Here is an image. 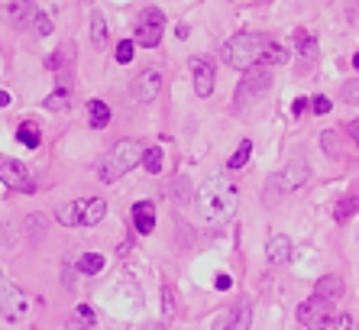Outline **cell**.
<instances>
[{
    "mask_svg": "<svg viewBox=\"0 0 359 330\" xmlns=\"http://www.w3.org/2000/svg\"><path fill=\"white\" fill-rule=\"evenodd\" d=\"M236 201H240V191H236L233 178L214 175L198 191V214L208 227H224L236 214Z\"/></svg>",
    "mask_w": 359,
    "mask_h": 330,
    "instance_id": "6da1fadb",
    "label": "cell"
},
{
    "mask_svg": "<svg viewBox=\"0 0 359 330\" xmlns=\"http://www.w3.org/2000/svg\"><path fill=\"white\" fill-rule=\"evenodd\" d=\"M266 49H269L266 36L240 33L224 46V58H226V65L236 68V72H250V68H256V65L266 62Z\"/></svg>",
    "mask_w": 359,
    "mask_h": 330,
    "instance_id": "7a4b0ae2",
    "label": "cell"
},
{
    "mask_svg": "<svg viewBox=\"0 0 359 330\" xmlns=\"http://www.w3.org/2000/svg\"><path fill=\"white\" fill-rule=\"evenodd\" d=\"M142 156H146V146H142L140 140H120L107 156L100 159V182L114 185L117 178H123L126 172H133L136 165L142 162Z\"/></svg>",
    "mask_w": 359,
    "mask_h": 330,
    "instance_id": "3957f363",
    "label": "cell"
},
{
    "mask_svg": "<svg viewBox=\"0 0 359 330\" xmlns=\"http://www.w3.org/2000/svg\"><path fill=\"white\" fill-rule=\"evenodd\" d=\"M107 214V201L104 198H78L72 204L55 207V217L65 227H94V223L104 220Z\"/></svg>",
    "mask_w": 359,
    "mask_h": 330,
    "instance_id": "277c9868",
    "label": "cell"
},
{
    "mask_svg": "<svg viewBox=\"0 0 359 330\" xmlns=\"http://www.w3.org/2000/svg\"><path fill=\"white\" fill-rule=\"evenodd\" d=\"M162 33H165V13L159 7H146L136 20V42L146 49H156L162 42Z\"/></svg>",
    "mask_w": 359,
    "mask_h": 330,
    "instance_id": "5b68a950",
    "label": "cell"
},
{
    "mask_svg": "<svg viewBox=\"0 0 359 330\" xmlns=\"http://www.w3.org/2000/svg\"><path fill=\"white\" fill-rule=\"evenodd\" d=\"M0 182L13 191H23V194H33L36 191V182H33V175H29V169L10 156H0Z\"/></svg>",
    "mask_w": 359,
    "mask_h": 330,
    "instance_id": "8992f818",
    "label": "cell"
},
{
    "mask_svg": "<svg viewBox=\"0 0 359 330\" xmlns=\"http://www.w3.org/2000/svg\"><path fill=\"white\" fill-rule=\"evenodd\" d=\"M269 88H272V72H269V65L250 68V72L243 74L240 88H236V104H246V100L259 98V94L269 91Z\"/></svg>",
    "mask_w": 359,
    "mask_h": 330,
    "instance_id": "52a82bcc",
    "label": "cell"
},
{
    "mask_svg": "<svg viewBox=\"0 0 359 330\" xmlns=\"http://www.w3.org/2000/svg\"><path fill=\"white\" fill-rule=\"evenodd\" d=\"M26 308H29L26 305V295L7 279V275L0 272V314H4L7 321H17V317L26 314Z\"/></svg>",
    "mask_w": 359,
    "mask_h": 330,
    "instance_id": "ba28073f",
    "label": "cell"
},
{
    "mask_svg": "<svg viewBox=\"0 0 359 330\" xmlns=\"http://www.w3.org/2000/svg\"><path fill=\"white\" fill-rule=\"evenodd\" d=\"M330 317H334V311H330V301H324V298H308L304 305L298 308V321L304 324L308 330H324L327 324H330Z\"/></svg>",
    "mask_w": 359,
    "mask_h": 330,
    "instance_id": "9c48e42d",
    "label": "cell"
},
{
    "mask_svg": "<svg viewBox=\"0 0 359 330\" xmlns=\"http://www.w3.org/2000/svg\"><path fill=\"white\" fill-rule=\"evenodd\" d=\"M159 91H162V72L156 65L142 68L133 81V98L140 100V104H149V100L159 98Z\"/></svg>",
    "mask_w": 359,
    "mask_h": 330,
    "instance_id": "30bf717a",
    "label": "cell"
},
{
    "mask_svg": "<svg viewBox=\"0 0 359 330\" xmlns=\"http://www.w3.org/2000/svg\"><path fill=\"white\" fill-rule=\"evenodd\" d=\"M308 175H311L308 162H304V159H292V162L276 175V188L278 191H298L301 185L308 182Z\"/></svg>",
    "mask_w": 359,
    "mask_h": 330,
    "instance_id": "8fae6325",
    "label": "cell"
},
{
    "mask_svg": "<svg viewBox=\"0 0 359 330\" xmlns=\"http://www.w3.org/2000/svg\"><path fill=\"white\" fill-rule=\"evenodd\" d=\"M188 65H191V78H194V94L198 98H210L214 94V81H217L214 78V65L204 55H194Z\"/></svg>",
    "mask_w": 359,
    "mask_h": 330,
    "instance_id": "7c38bea8",
    "label": "cell"
},
{
    "mask_svg": "<svg viewBox=\"0 0 359 330\" xmlns=\"http://www.w3.org/2000/svg\"><path fill=\"white\" fill-rule=\"evenodd\" d=\"M36 17V4L33 0H4V20L17 29H26Z\"/></svg>",
    "mask_w": 359,
    "mask_h": 330,
    "instance_id": "4fadbf2b",
    "label": "cell"
},
{
    "mask_svg": "<svg viewBox=\"0 0 359 330\" xmlns=\"http://www.w3.org/2000/svg\"><path fill=\"white\" fill-rule=\"evenodd\" d=\"M133 227H136V233H142V237L156 230V207H152V201L133 204Z\"/></svg>",
    "mask_w": 359,
    "mask_h": 330,
    "instance_id": "5bb4252c",
    "label": "cell"
},
{
    "mask_svg": "<svg viewBox=\"0 0 359 330\" xmlns=\"http://www.w3.org/2000/svg\"><path fill=\"white\" fill-rule=\"evenodd\" d=\"M266 259L272 265H285L288 259H292V239L282 237V233H276V237L269 239V246H266Z\"/></svg>",
    "mask_w": 359,
    "mask_h": 330,
    "instance_id": "9a60e30c",
    "label": "cell"
},
{
    "mask_svg": "<svg viewBox=\"0 0 359 330\" xmlns=\"http://www.w3.org/2000/svg\"><path fill=\"white\" fill-rule=\"evenodd\" d=\"M314 295L324 298V301H337V298H343V279L340 275H324V279H318Z\"/></svg>",
    "mask_w": 359,
    "mask_h": 330,
    "instance_id": "2e32d148",
    "label": "cell"
},
{
    "mask_svg": "<svg viewBox=\"0 0 359 330\" xmlns=\"http://www.w3.org/2000/svg\"><path fill=\"white\" fill-rule=\"evenodd\" d=\"M226 321H230V330H250V324H252L250 301H240V305L230 308V311H226Z\"/></svg>",
    "mask_w": 359,
    "mask_h": 330,
    "instance_id": "e0dca14e",
    "label": "cell"
},
{
    "mask_svg": "<svg viewBox=\"0 0 359 330\" xmlns=\"http://www.w3.org/2000/svg\"><path fill=\"white\" fill-rule=\"evenodd\" d=\"M294 49H298L301 58L314 62V58H318V39H314L308 29H294Z\"/></svg>",
    "mask_w": 359,
    "mask_h": 330,
    "instance_id": "ac0fdd59",
    "label": "cell"
},
{
    "mask_svg": "<svg viewBox=\"0 0 359 330\" xmlns=\"http://www.w3.org/2000/svg\"><path fill=\"white\" fill-rule=\"evenodd\" d=\"M91 42L97 52L107 49V20H104V13H97V10L91 13Z\"/></svg>",
    "mask_w": 359,
    "mask_h": 330,
    "instance_id": "d6986e66",
    "label": "cell"
},
{
    "mask_svg": "<svg viewBox=\"0 0 359 330\" xmlns=\"http://www.w3.org/2000/svg\"><path fill=\"white\" fill-rule=\"evenodd\" d=\"M68 104H72V88H65V84H59V88H55V91L46 98V107L55 110V114L68 110Z\"/></svg>",
    "mask_w": 359,
    "mask_h": 330,
    "instance_id": "ffe728a7",
    "label": "cell"
},
{
    "mask_svg": "<svg viewBox=\"0 0 359 330\" xmlns=\"http://www.w3.org/2000/svg\"><path fill=\"white\" fill-rule=\"evenodd\" d=\"M88 117H91L94 130H104V126L110 124V107L104 100H91V104H88Z\"/></svg>",
    "mask_w": 359,
    "mask_h": 330,
    "instance_id": "44dd1931",
    "label": "cell"
},
{
    "mask_svg": "<svg viewBox=\"0 0 359 330\" xmlns=\"http://www.w3.org/2000/svg\"><path fill=\"white\" fill-rule=\"evenodd\" d=\"M17 143H23L26 149H39V143H42L39 126L36 124H20L17 126Z\"/></svg>",
    "mask_w": 359,
    "mask_h": 330,
    "instance_id": "7402d4cb",
    "label": "cell"
},
{
    "mask_svg": "<svg viewBox=\"0 0 359 330\" xmlns=\"http://www.w3.org/2000/svg\"><path fill=\"white\" fill-rule=\"evenodd\" d=\"M78 272H84V275L104 272V256H100V253H84V256L78 259Z\"/></svg>",
    "mask_w": 359,
    "mask_h": 330,
    "instance_id": "603a6c76",
    "label": "cell"
},
{
    "mask_svg": "<svg viewBox=\"0 0 359 330\" xmlns=\"http://www.w3.org/2000/svg\"><path fill=\"white\" fill-rule=\"evenodd\" d=\"M162 162H165L162 149H159V146H146V156H142V165H146V172H149V175H159V172H162Z\"/></svg>",
    "mask_w": 359,
    "mask_h": 330,
    "instance_id": "cb8c5ba5",
    "label": "cell"
},
{
    "mask_svg": "<svg viewBox=\"0 0 359 330\" xmlns=\"http://www.w3.org/2000/svg\"><path fill=\"white\" fill-rule=\"evenodd\" d=\"M250 156H252V143H250V140H243V143H240V149H236L233 156H230L226 169H230V172H236V169H243V165L250 162Z\"/></svg>",
    "mask_w": 359,
    "mask_h": 330,
    "instance_id": "d4e9b609",
    "label": "cell"
},
{
    "mask_svg": "<svg viewBox=\"0 0 359 330\" xmlns=\"http://www.w3.org/2000/svg\"><path fill=\"white\" fill-rule=\"evenodd\" d=\"M282 62H288V52L278 46V42L269 39V49H266V62L262 65H282Z\"/></svg>",
    "mask_w": 359,
    "mask_h": 330,
    "instance_id": "484cf974",
    "label": "cell"
},
{
    "mask_svg": "<svg viewBox=\"0 0 359 330\" xmlns=\"http://www.w3.org/2000/svg\"><path fill=\"white\" fill-rule=\"evenodd\" d=\"M29 26H33V33L39 36V39L52 33V20H49V13H42V10H36V17H33V23Z\"/></svg>",
    "mask_w": 359,
    "mask_h": 330,
    "instance_id": "4316f807",
    "label": "cell"
},
{
    "mask_svg": "<svg viewBox=\"0 0 359 330\" xmlns=\"http://www.w3.org/2000/svg\"><path fill=\"white\" fill-rule=\"evenodd\" d=\"M356 207H359V198H356V194H350V198H343L340 204H337L334 217H337V220H346V217H350L353 211H356Z\"/></svg>",
    "mask_w": 359,
    "mask_h": 330,
    "instance_id": "83f0119b",
    "label": "cell"
},
{
    "mask_svg": "<svg viewBox=\"0 0 359 330\" xmlns=\"http://www.w3.org/2000/svg\"><path fill=\"white\" fill-rule=\"evenodd\" d=\"M133 49H136V46H133L130 39L120 42L117 52H114V58H117V65H130V62H133Z\"/></svg>",
    "mask_w": 359,
    "mask_h": 330,
    "instance_id": "f1b7e54d",
    "label": "cell"
},
{
    "mask_svg": "<svg viewBox=\"0 0 359 330\" xmlns=\"http://www.w3.org/2000/svg\"><path fill=\"white\" fill-rule=\"evenodd\" d=\"M320 143H324L327 156H330V159H340V149H337V133H330V130H327L324 136H320Z\"/></svg>",
    "mask_w": 359,
    "mask_h": 330,
    "instance_id": "f546056e",
    "label": "cell"
},
{
    "mask_svg": "<svg viewBox=\"0 0 359 330\" xmlns=\"http://www.w3.org/2000/svg\"><path fill=\"white\" fill-rule=\"evenodd\" d=\"M343 98H346V104H359V81L343 84Z\"/></svg>",
    "mask_w": 359,
    "mask_h": 330,
    "instance_id": "4dcf8cb0",
    "label": "cell"
},
{
    "mask_svg": "<svg viewBox=\"0 0 359 330\" xmlns=\"http://www.w3.org/2000/svg\"><path fill=\"white\" fill-rule=\"evenodd\" d=\"M334 327L337 330H359V324L353 321L350 314H340V317H334Z\"/></svg>",
    "mask_w": 359,
    "mask_h": 330,
    "instance_id": "1f68e13d",
    "label": "cell"
},
{
    "mask_svg": "<svg viewBox=\"0 0 359 330\" xmlns=\"http://www.w3.org/2000/svg\"><path fill=\"white\" fill-rule=\"evenodd\" d=\"M162 308H165V317L175 314V295H172V289H162Z\"/></svg>",
    "mask_w": 359,
    "mask_h": 330,
    "instance_id": "d6a6232c",
    "label": "cell"
},
{
    "mask_svg": "<svg viewBox=\"0 0 359 330\" xmlns=\"http://www.w3.org/2000/svg\"><path fill=\"white\" fill-rule=\"evenodd\" d=\"M330 107H334V104H330L327 98H320V94L311 100V110H314V114H330Z\"/></svg>",
    "mask_w": 359,
    "mask_h": 330,
    "instance_id": "836d02e7",
    "label": "cell"
},
{
    "mask_svg": "<svg viewBox=\"0 0 359 330\" xmlns=\"http://www.w3.org/2000/svg\"><path fill=\"white\" fill-rule=\"evenodd\" d=\"M75 317H78V321H84V324H88V327H94V311H91V308H88V305H78Z\"/></svg>",
    "mask_w": 359,
    "mask_h": 330,
    "instance_id": "e575fe53",
    "label": "cell"
},
{
    "mask_svg": "<svg viewBox=\"0 0 359 330\" xmlns=\"http://www.w3.org/2000/svg\"><path fill=\"white\" fill-rule=\"evenodd\" d=\"M214 285H217L220 291H226V289H230V285H233V279H230V275L224 272V275H217V282H214Z\"/></svg>",
    "mask_w": 359,
    "mask_h": 330,
    "instance_id": "d590c367",
    "label": "cell"
},
{
    "mask_svg": "<svg viewBox=\"0 0 359 330\" xmlns=\"http://www.w3.org/2000/svg\"><path fill=\"white\" fill-rule=\"evenodd\" d=\"M65 330H91V327H88L84 321H78V317H75V321H68V324H65Z\"/></svg>",
    "mask_w": 359,
    "mask_h": 330,
    "instance_id": "8d00e7d4",
    "label": "cell"
},
{
    "mask_svg": "<svg viewBox=\"0 0 359 330\" xmlns=\"http://www.w3.org/2000/svg\"><path fill=\"white\" fill-rule=\"evenodd\" d=\"M304 107H308L304 100H294V117H301V114H304Z\"/></svg>",
    "mask_w": 359,
    "mask_h": 330,
    "instance_id": "74e56055",
    "label": "cell"
},
{
    "mask_svg": "<svg viewBox=\"0 0 359 330\" xmlns=\"http://www.w3.org/2000/svg\"><path fill=\"white\" fill-rule=\"evenodd\" d=\"M7 104H10V94L4 91V88H0V107H7Z\"/></svg>",
    "mask_w": 359,
    "mask_h": 330,
    "instance_id": "f35d334b",
    "label": "cell"
},
{
    "mask_svg": "<svg viewBox=\"0 0 359 330\" xmlns=\"http://www.w3.org/2000/svg\"><path fill=\"white\" fill-rule=\"evenodd\" d=\"M350 133H353V140H356V146H359V120L350 126Z\"/></svg>",
    "mask_w": 359,
    "mask_h": 330,
    "instance_id": "ab89813d",
    "label": "cell"
},
{
    "mask_svg": "<svg viewBox=\"0 0 359 330\" xmlns=\"http://www.w3.org/2000/svg\"><path fill=\"white\" fill-rule=\"evenodd\" d=\"M353 65H356V68H359V52H356V55H353Z\"/></svg>",
    "mask_w": 359,
    "mask_h": 330,
    "instance_id": "60d3db41",
    "label": "cell"
}]
</instances>
